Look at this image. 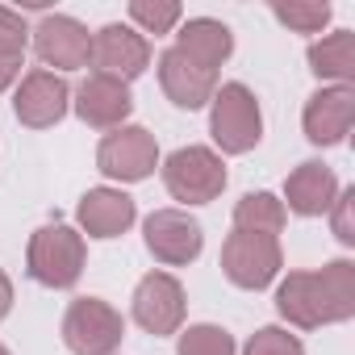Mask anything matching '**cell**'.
<instances>
[{
	"mask_svg": "<svg viewBox=\"0 0 355 355\" xmlns=\"http://www.w3.org/2000/svg\"><path fill=\"white\" fill-rule=\"evenodd\" d=\"M159 88H163V96H167L175 109L197 113V109H205V105L214 101L218 76H214V71H201V67L189 63L180 51L167 46V51L159 55Z\"/></svg>",
	"mask_w": 355,
	"mask_h": 355,
	"instance_id": "cell-16",
	"label": "cell"
},
{
	"mask_svg": "<svg viewBox=\"0 0 355 355\" xmlns=\"http://www.w3.org/2000/svg\"><path fill=\"white\" fill-rule=\"evenodd\" d=\"M234 334L214 326V322H201V326H189L180 334V347H175V355H234Z\"/></svg>",
	"mask_w": 355,
	"mask_h": 355,
	"instance_id": "cell-23",
	"label": "cell"
},
{
	"mask_svg": "<svg viewBox=\"0 0 355 355\" xmlns=\"http://www.w3.org/2000/svg\"><path fill=\"white\" fill-rule=\"evenodd\" d=\"M88 67L92 76H109V80H138L150 67V42L134 30V26H101L92 34V51H88Z\"/></svg>",
	"mask_w": 355,
	"mask_h": 355,
	"instance_id": "cell-9",
	"label": "cell"
},
{
	"mask_svg": "<svg viewBox=\"0 0 355 355\" xmlns=\"http://www.w3.org/2000/svg\"><path fill=\"white\" fill-rule=\"evenodd\" d=\"M142 239L146 251L163 263V268H184L201 255L205 247V230L197 218H189L184 209H155L142 222Z\"/></svg>",
	"mask_w": 355,
	"mask_h": 355,
	"instance_id": "cell-10",
	"label": "cell"
},
{
	"mask_svg": "<svg viewBox=\"0 0 355 355\" xmlns=\"http://www.w3.org/2000/svg\"><path fill=\"white\" fill-rule=\"evenodd\" d=\"M30 34H34L38 59H42L46 67H55V76H59V71H80V67H88L92 34H88V26H80L76 17L51 13V17H42Z\"/></svg>",
	"mask_w": 355,
	"mask_h": 355,
	"instance_id": "cell-12",
	"label": "cell"
},
{
	"mask_svg": "<svg viewBox=\"0 0 355 355\" xmlns=\"http://www.w3.org/2000/svg\"><path fill=\"white\" fill-rule=\"evenodd\" d=\"M284 222H288L284 201H280V197H272V193H247V197L234 205V230L276 239V234L284 230Z\"/></svg>",
	"mask_w": 355,
	"mask_h": 355,
	"instance_id": "cell-20",
	"label": "cell"
},
{
	"mask_svg": "<svg viewBox=\"0 0 355 355\" xmlns=\"http://www.w3.org/2000/svg\"><path fill=\"white\" fill-rule=\"evenodd\" d=\"M180 17L184 9L175 0H130V21L138 26V34H171Z\"/></svg>",
	"mask_w": 355,
	"mask_h": 355,
	"instance_id": "cell-22",
	"label": "cell"
},
{
	"mask_svg": "<svg viewBox=\"0 0 355 355\" xmlns=\"http://www.w3.org/2000/svg\"><path fill=\"white\" fill-rule=\"evenodd\" d=\"M301 125H305V138L313 146H338L355 125V88H347V84L318 88L305 101Z\"/></svg>",
	"mask_w": 355,
	"mask_h": 355,
	"instance_id": "cell-13",
	"label": "cell"
},
{
	"mask_svg": "<svg viewBox=\"0 0 355 355\" xmlns=\"http://www.w3.org/2000/svg\"><path fill=\"white\" fill-rule=\"evenodd\" d=\"M243 355H305V347H301V338L288 334L284 326H263V330H255V334L247 338Z\"/></svg>",
	"mask_w": 355,
	"mask_h": 355,
	"instance_id": "cell-24",
	"label": "cell"
},
{
	"mask_svg": "<svg viewBox=\"0 0 355 355\" xmlns=\"http://www.w3.org/2000/svg\"><path fill=\"white\" fill-rule=\"evenodd\" d=\"M284 268V255H280V239H268V234H247V230H234L226 243H222V272L234 288H247V293H259L268 288Z\"/></svg>",
	"mask_w": 355,
	"mask_h": 355,
	"instance_id": "cell-6",
	"label": "cell"
},
{
	"mask_svg": "<svg viewBox=\"0 0 355 355\" xmlns=\"http://www.w3.org/2000/svg\"><path fill=\"white\" fill-rule=\"evenodd\" d=\"M21 67H26V55L21 51H0V92L13 88L21 80Z\"/></svg>",
	"mask_w": 355,
	"mask_h": 355,
	"instance_id": "cell-27",
	"label": "cell"
},
{
	"mask_svg": "<svg viewBox=\"0 0 355 355\" xmlns=\"http://www.w3.org/2000/svg\"><path fill=\"white\" fill-rule=\"evenodd\" d=\"M26 46H30V26H26V17L0 5V51H21V55H26Z\"/></svg>",
	"mask_w": 355,
	"mask_h": 355,
	"instance_id": "cell-26",
	"label": "cell"
},
{
	"mask_svg": "<svg viewBox=\"0 0 355 355\" xmlns=\"http://www.w3.org/2000/svg\"><path fill=\"white\" fill-rule=\"evenodd\" d=\"M96 167L109 180H121V184H138L159 167V142L150 130L142 125H117L101 138L96 146Z\"/></svg>",
	"mask_w": 355,
	"mask_h": 355,
	"instance_id": "cell-7",
	"label": "cell"
},
{
	"mask_svg": "<svg viewBox=\"0 0 355 355\" xmlns=\"http://www.w3.org/2000/svg\"><path fill=\"white\" fill-rule=\"evenodd\" d=\"M163 184L180 205H209L226 189V163L209 146H180L163 159Z\"/></svg>",
	"mask_w": 355,
	"mask_h": 355,
	"instance_id": "cell-4",
	"label": "cell"
},
{
	"mask_svg": "<svg viewBox=\"0 0 355 355\" xmlns=\"http://www.w3.org/2000/svg\"><path fill=\"white\" fill-rule=\"evenodd\" d=\"M184 309H189L184 284L175 280L171 272H146V276L134 284L130 313H134V322H138L146 334H155V338L180 330V326H184Z\"/></svg>",
	"mask_w": 355,
	"mask_h": 355,
	"instance_id": "cell-8",
	"label": "cell"
},
{
	"mask_svg": "<svg viewBox=\"0 0 355 355\" xmlns=\"http://www.w3.org/2000/svg\"><path fill=\"white\" fill-rule=\"evenodd\" d=\"M171 51H180L189 63H197L201 71H214L234 55V34L226 21H214V17H193L180 26V34H175V46Z\"/></svg>",
	"mask_w": 355,
	"mask_h": 355,
	"instance_id": "cell-18",
	"label": "cell"
},
{
	"mask_svg": "<svg viewBox=\"0 0 355 355\" xmlns=\"http://www.w3.org/2000/svg\"><path fill=\"white\" fill-rule=\"evenodd\" d=\"M330 226L343 247H355V189H338V197L330 205Z\"/></svg>",
	"mask_w": 355,
	"mask_h": 355,
	"instance_id": "cell-25",
	"label": "cell"
},
{
	"mask_svg": "<svg viewBox=\"0 0 355 355\" xmlns=\"http://www.w3.org/2000/svg\"><path fill=\"white\" fill-rule=\"evenodd\" d=\"M9 309H13V280L0 272V322L9 318Z\"/></svg>",
	"mask_w": 355,
	"mask_h": 355,
	"instance_id": "cell-28",
	"label": "cell"
},
{
	"mask_svg": "<svg viewBox=\"0 0 355 355\" xmlns=\"http://www.w3.org/2000/svg\"><path fill=\"white\" fill-rule=\"evenodd\" d=\"M334 197H338V175H334V167H326L322 159L297 163L293 175L284 180V214L322 218V214H330Z\"/></svg>",
	"mask_w": 355,
	"mask_h": 355,
	"instance_id": "cell-14",
	"label": "cell"
},
{
	"mask_svg": "<svg viewBox=\"0 0 355 355\" xmlns=\"http://www.w3.org/2000/svg\"><path fill=\"white\" fill-rule=\"evenodd\" d=\"M305 59H309V71L318 80H330V84H347L351 88V80H355V34L351 30H334L322 42H313Z\"/></svg>",
	"mask_w": 355,
	"mask_h": 355,
	"instance_id": "cell-19",
	"label": "cell"
},
{
	"mask_svg": "<svg viewBox=\"0 0 355 355\" xmlns=\"http://www.w3.org/2000/svg\"><path fill=\"white\" fill-rule=\"evenodd\" d=\"M76 218H80V230H84L88 239H121V234L134 226L138 205H134V197H125L121 189H88V193L80 197Z\"/></svg>",
	"mask_w": 355,
	"mask_h": 355,
	"instance_id": "cell-17",
	"label": "cell"
},
{
	"mask_svg": "<svg viewBox=\"0 0 355 355\" xmlns=\"http://www.w3.org/2000/svg\"><path fill=\"white\" fill-rule=\"evenodd\" d=\"M276 309L297 330L355 318V263L330 259L322 272H288L276 288Z\"/></svg>",
	"mask_w": 355,
	"mask_h": 355,
	"instance_id": "cell-1",
	"label": "cell"
},
{
	"mask_svg": "<svg viewBox=\"0 0 355 355\" xmlns=\"http://www.w3.org/2000/svg\"><path fill=\"white\" fill-rule=\"evenodd\" d=\"M125 338V318L101 301V297H80L63 313V343L71 355H113Z\"/></svg>",
	"mask_w": 355,
	"mask_h": 355,
	"instance_id": "cell-5",
	"label": "cell"
},
{
	"mask_svg": "<svg viewBox=\"0 0 355 355\" xmlns=\"http://www.w3.org/2000/svg\"><path fill=\"white\" fill-rule=\"evenodd\" d=\"M67 109H71V88H67L63 76H55V71H46V67L21 76L17 96H13V113H17L21 125H30V130H51V125H59V121L67 117Z\"/></svg>",
	"mask_w": 355,
	"mask_h": 355,
	"instance_id": "cell-11",
	"label": "cell"
},
{
	"mask_svg": "<svg viewBox=\"0 0 355 355\" xmlns=\"http://www.w3.org/2000/svg\"><path fill=\"white\" fill-rule=\"evenodd\" d=\"M84 259H88L84 234L63 222L34 230L30 251H26V268L42 288H71L84 276Z\"/></svg>",
	"mask_w": 355,
	"mask_h": 355,
	"instance_id": "cell-2",
	"label": "cell"
},
{
	"mask_svg": "<svg viewBox=\"0 0 355 355\" xmlns=\"http://www.w3.org/2000/svg\"><path fill=\"white\" fill-rule=\"evenodd\" d=\"M272 17L280 26H288L293 34H322L334 17L330 5H322V0H293V5H272Z\"/></svg>",
	"mask_w": 355,
	"mask_h": 355,
	"instance_id": "cell-21",
	"label": "cell"
},
{
	"mask_svg": "<svg viewBox=\"0 0 355 355\" xmlns=\"http://www.w3.org/2000/svg\"><path fill=\"white\" fill-rule=\"evenodd\" d=\"M0 355H13V351H9V347H5V343H0Z\"/></svg>",
	"mask_w": 355,
	"mask_h": 355,
	"instance_id": "cell-29",
	"label": "cell"
},
{
	"mask_svg": "<svg viewBox=\"0 0 355 355\" xmlns=\"http://www.w3.org/2000/svg\"><path fill=\"white\" fill-rule=\"evenodd\" d=\"M209 134L226 155H247L263 138V113L247 84H222L209 101Z\"/></svg>",
	"mask_w": 355,
	"mask_h": 355,
	"instance_id": "cell-3",
	"label": "cell"
},
{
	"mask_svg": "<svg viewBox=\"0 0 355 355\" xmlns=\"http://www.w3.org/2000/svg\"><path fill=\"white\" fill-rule=\"evenodd\" d=\"M76 117L92 130H117L125 125V117L134 113V96H130V84L121 80H109V76H88L80 88H76Z\"/></svg>",
	"mask_w": 355,
	"mask_h": 355,
	"instance_id": "cell-15",
	"label": "cell"
}]
</instances>
